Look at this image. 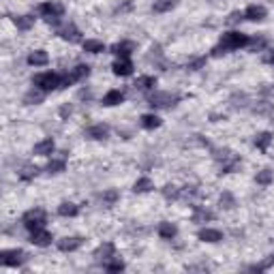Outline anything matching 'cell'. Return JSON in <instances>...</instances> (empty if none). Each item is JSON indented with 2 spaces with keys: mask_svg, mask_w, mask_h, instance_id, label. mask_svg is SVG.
I'll return each mask as SVG.
<instances>
[{
  "mask_svg": "<svg viewBox=\"0 0 274 274\" xmlns=\"http://www.w3.org/2000/svg\"><path fill=\"white\" fill-rule=\"evenodd\" d=\"M249 43H251V37L244 35V32H236V30L223 32L219 45L212 49V58H221V56L227 54V52H236V49L249 47Z\"/></svg>",
  "mask_w": 274,
  "mask_h": 274,
  "instance_id": "obj_1",
  "label": "cell"
},
{
  "mask_svg": "<svg viewBox=\"0 0 274 274\" xmlns=\"http://www.w3.org/2000/svg\"><path fill=\"white\" fill-rule=\"evenodd\" d=\"M60 80H63V75L47 71V73H39V75H35L32 84H35L37 88H41L43 92H52V90H56V88H60Z\"/></svg>",
  "mask_w": 274,
  "mask_h": 274,
  "instance_id": "obj_2",
  "label": "cell"
},
{
  "mask_svg": "<svg viewBox=\"0 0 274 274\" xmlns=\"http://www.w3.org/2000/svg\"><path fill=\"white\" fill-rule=\"evenodd\" d=\"M45 223H47V214H45V210H41V208H32V210L24 212V216H21V225L26 229H30V232L43 227Z\"/></svg>",
  "mask_w": 274,
  "mask_h": 274,
  "instance_id": "obj_3",
  "label": "cell"
},
{
  "mask_svg": "<svg viewBox=\"0 0 274 274\" xmlns=\"http://www.w3.org/2000/svg\"><path fill=\"white\" fill-rule=\"evenodd\" d=\"M28 261V255L21 249H7L0 253V264L7 268H20Z\"/></svg>",
  "mask_w": 274,
  "mask_h": 274,
  "instance_id": "obj_4",
  "label": "cell"
},
{
  "mask_svg": "<svg viewBox=\"0 0 274 274\" xmlns=\"http://www.w3.org/2000/svg\"><path fill=\"white\" fill-rule=\"evenodd\" d=\"M88 75H90V66H88V64H77V66H73V69L69 71V73H64V75H63V80H60V88H69V86H73L75 82L86 80Z\"/></svg>",
  "mask_w": 274,
  "mask_h": 274,
  "instance_id": "obj_5",
  "label": "cell"
},
{
  "mask_svg": "<svg viewBox=\"0 0 274 274\" xmlns=\"http://www.w3.org/2000/svg\"><path fill=\"white\" fill-rule=\"evenodd\" d=\"M176 101H178V97L171 92H154V94H150L148 103L154 109H167V107H174Z\"/></svg>",
  "mask_w": 274,
  "mask_h": 274,
  "instance_id": "obj_6",
  "label": "cell"
},
{
  "mask_svg": "<svg viewBox=\"0 0 274 274\" xmlns=\"http://www.w3.org/2000/svg\"><path fill=\"white\" fill-rule=\"evenodd\" d=\"M39 13L45 20H60L64 15V7L60 2H56V0H52V2H41L39 4Z\"/></svg>",
  "mask_w": 274,
  "mask_h": 274,
  "instance_id": "obj_7",
  "label": "cell"
},
{
  "mask_svg": "<svg viewBox=\"0 0 274 274\" xmlns=\"http://www.w3.org/2000/svg\"><path fill=\"white\" fill-rule=\"evenodd\" d=\"M58 37L64 39V41H69V43H80L82 41V32L77 30V26L71 24V21L58 28Z\"/></svg>",
  "mask_w": 274,
  "mask_h": 274,
  "instance_id": "obj_8",
  "label": "cell"
},
{
  "mask_svg": "<svg viewBox=\"0 0 274 274\" xmlns=\"http://www.w3.org/2000/svg\"><path fill=\"white\" fill-rule=\"evenodd\" d=\"M52 233L47 232V229L39 227V229H32L30 232V242L35 244V247H49L52 244Z\"/></svg>",
  "mask_w": 274,
  "mask_h": 274,
  "instance_id": "obj_9",
  "label": "cell"
},
{
  "mask_svg": "<svg viewBox=\"0 0 274 274\" xmlns=\"http://www.w3.org/2000/svg\"><path fill=\"white\" fill-rule=\"evenodd\" d=\"M84 244V238L82 236H66L63 240H58V249L63 251V253H73Z\"/></svg>",
  "mask_w": 274,
  "mask_h": 274,
  "instance_id": "obj_10",
  "label": "cell"
},
{
  "mask_svg": "<svg viewBox=\"0 0 274 274\" xmlns=\"http://www.w3.org/2000/svg\"><path fill=\"white\" fill-rule=\"evenodd\" d=\"M111 71H114V75H118V77H128L133 73V63L128 58H118L114 64H111Z\"/></svg>",
  "mask_w": 274,
  "mask_h": 274,
  "instance_id": "obj_11",
  "label": "cell"
},
{
  "mask_svg": "<svg viewBox=\"0 0 274 274\" xmlns=\"http://www.w3.org/2000/svg\"><path fill=\"white\" fill-rule=\"evenodd\" d=\"M133 52H135V43H131V41H120V43L111 45V54L118 56V58H128Z\"/></svg>",
  "mask_w": 274,
  "mask_h": 274,
  "instance_id": "obj_12",
  "label": "cell"
},
{
  "mask_svg": "<svg viewBox=\"0 0 274 274\" xmlns=\"http://www.w3.org/2000/svg\"><path fill=\"white\" fill-rule=\"evenodd\" d=\"M197 238L201 240V242H210V244H214V242H221V240H223V233L219 232V229L204 227V229H199V232H197Z\"/></svg>",
  "mask_w": 274,
  "mask_h": 274,
  "instance_id": "obj_13",
  "label": "cell"
},
{
  "mask_svg": "<svg viewBox=\"0 0 274 274\" xmlns=\"http://www.w3.org/2000/svg\"><path fill=\"white\" fill-rule=\"evenodd\" d=\"M266 15H268V11L261 4H251L244 11V20H249V21H261V20H266Z\"/></svg>",
  "mask_w": 274,
  "mask_h": 274,
  "instance_id": "obj_14",
  "label": "cell"
},
{
  "mask_svg": "<svg viewBox=\"0 0 274 274\" xmlns=\"http://www.w3.org/2000/svg\"><path fill=\"white\" fill-rule=\"evenodd\" d=\"M92 255H94V259H99V261H101V259H103V261H109L111 257H116V247H114L111 242H103L97 251H94Z\"/></svg>",
  "mask_w": 274,
  "mask_h": 274,
  "instance_id": "obj_15",
  "label": "cell"
},
{
  "mask_svg": "<svg viewBox=\"0 0 274 274\" xmlns=\"http://www.w3.org/2000/svg\"><path fill=\"white\" fill-rule=\"evenodd\" d=\"M49 63V56L45 49H35V52L28 54V64L30 66H45Z\"/></svg>",
  "mask_w": 274,
  "mask_h": 274,
  "instance_id": "obj_16",
  "label": "cell"
},
{
  "mask_svg": "<svg viewBox=\"0 0 274 274\" xmlns=\"http://www.w3.org/2000/svg\"><path fill=\"white\" fill-rule=\"evenodd\" d=\"M54 148H56L54 139L52 137H45V139H41L39 144H35V154L37 156H49V154L54 152Z\"/></svg>",
  "mask_w": 274,
  "mask_h": 274,
  "instance_id": "obj_17",
  "label": "cell"
},
{
  "mask_svg": "<svg viewBox=\"0 0 274 274\" xmlns=\"http://www.w3.org/2000/svg\"><path fill=\"white\" fill-rule=\"evenodd\" d=\"M109 135V126L107 125H92L90 128H88V137L90 139H97V142H103V139H107Z\"/></svg>",
  "mask_w": 274,
  "mask_h": 274,
  "instance_id": "obj_18",
  "label": "cell"
},
{
  "mask_svg": "<svg viewBox=\"0 0 274 274\" xmlns=\"http://www.w3.org/2000/svg\"><path fill=\"white\" fill-rule=\"evenodd\" d=\"M156 233H159V238H163V240H174L178 236V227L174 225V223L163 221L159 225V229H156Z\"/></svg>",
  "mask_w": 274,
  "mask_h": 274,
  "instance_id": "obj_19",
  "label": "cell"
},
{
  "mask_svg": "<svg viewBox=\"0 0 274 274\" xmlns=\"http://www.w3.org/2000/svg\"><path fill=\"white\" fill-rule=\"evenodd\" d=\"M122 101H125V92L122 90H109V92H105V97L101 103L105 105V107H114V105H120Z\"/></svg>",
  "mask_w": 274,
  "mask_h": 274,
  "instance_id": "obj_20",
  "label": "cell"
},
{
  "mask_svg": "<svg viewBox=\"0 0 274 274\" xmlns=\"http://www.w3.org/2000/svg\"><path fill=\"white\" fill-rule=\"evenodd\" d=\"M43 99H45V92H43L41 88H37V86L24 94V103L26 105H39V103H43Z\"/></svg>",
  "mask_w": 274,
  "mask_h": 274,
  "instance_id": "obj_21",
  "label": "cell"
},
{
  "mask_svg": "<svg viewBox=\"0 0 274 274\" xmlns=\"http://www.w3.org/2000/svg\"><path fill=\"white\" fill-rule=\"evenodd\" d=\"M193 208V221L195 223H206V221H212L214 219V212L201 208V206H191Z\"/></svg>",
  "mask_w": 274,
  "mask_h": 274,
  "instance_id": "obj_22",
  "label": "cell"
},
{
  "mask_svg": "<svg viewBox=\"0 0 274 274\" xmlns=\"http://www.w3.org/2000/svg\"><path fill=\"white\" fill-rule=\"evenodd\" d=\"M58 214L64 216V219L77 216V214H80V206H77V204H71V201H64V204L58 206Z\"/></svg>",
  "mask_w": 274,
  "mask_h": 274,
  "instance_id": "obj_23",
  "label": "cell"
},
{
  "mask_svg": "<svg viewBox=\"0 0 274 274\" xmlns=\"http://www.w3.org/2000/svg\"><path fill=\"white\" fill-rule=\"evenodd\" d=\"M161 125H163V120L156 114H144L142 116V126L146 128V131H154V128H159Z\"/></svg>",
  "mask_w": 274,
  "mask_h": 274,
  "instance_id": "obj_24",
  "label": "cell"
},
{
  "mask_svg": "<svg viewBox=\"0 0 274 274\" xmlns=\"http://www.w3.org/2000/svg\"><path fill=\"white\" fill-rule=\"evenodd\" d=\"M133 86H135L137 90H152L156 86V77L154 75H142V77H137V82L133 84Z\"/></svg>",
  "mask_w": 274,
  "mask_h": 274,
  "instance_id": "obj_25",
  "label": "cell"
},
{
  "mask_svg": "<svg viewBox=\"0 0 274 274\" xmlns=\"http://www.w3.org/2000/svg\"><path fill=\"white\" fill-rule=\"evenodd\" d=\"M270 144H272V133H257L255 135V146L261 150V152H268V148H270Z\"/></svg>",
  "mask_w": 274,
  "mask_h": 274,
  "instance_id": "obj_26",
  "label": "cell"
},
{
  "mask_svg": "<svg viewBox=\"0 0 274 274\" xmlns=\"http://www.w3.org/2000/svg\"><path fill=\"white\" fill-rule=\"evenodd\" d=\"M212 154H214V161H219V163H229V161H233V159H238L236 154L232 152L229 148H216V150H212Z\"/></svg>",
  "mask_w": 274,
  "mask_h": 274,
  "instance_id": "obj_27",
  "label": "cell"
},
{
  "mask_svg": "<svg viewBox=\"0 0 274 274\" xmlns=\"http://www.w3.org/2000/svg\"><path fill=\"white\" fill-rule=\"evenodd\" d=\"M82 45H84V52H88V54H101V52H105L103 41H97V39H86Z\"/></svg>",
  "mask_w": 274,
  "mask_h": 274,
  "instance_id": "obj_28",
  "label": "cell"
},
{
  "mask_svg": "<svg viewBox=\"0 0 274 274\" xmlns=\"http://www.w3.org/2000/svg\"><path fill=\"white\" fill-rule=\"evenodd\" d=\"M20 180H24V182H30V180H35V178L39 176V167L37 165H24L20 169Z\"/></svg>",
  "mask_w": 274,
  "mask_h": 274,
  "instance_id": "obj_29",
  "label": "cell"
},
{
  "mask_svg": "<svg viewBox=\"0 0 274 274\" xmlns=\"http://www.w3.org/2000/svg\"><path fill=\"white\" fill-rule=\"evenodd\" d=\"M15 26H18V30H21V32L30 30V28L35 26V15H18V18H15Z\"/></svg>",
  "mask_w": 274,
  "mask_h": 274,
  "instance_id": "obj_30",
  "label": "cell"
},
{
  "mask_svg": "<svg viewBox=\"0 0 274 274\" xmlns=\"http://www.w3.org/2000/svg\"><path fill=\"white\" fill-rule=\"evenodd\" d=\"M176 4H178V0H154L152 11L154 13H167V11H171Z\"/></svg>",
  "mask_w": 274,
  "mask_h": 274,
  "instance_id": "obj_31",
  "label": "cell"
},
{
  "mask_svg": "<svg viewBox=\"0 0 274 274\" xmlns=\"http://www.w3.org/2000/svg\"><path fill=\"white\" fill-rule=\"evenodd\" d=\"M272 180H274L272 169H261V171H257V176H255V182L259 184V187H270Z\"/></svg>",
  "mask_w": 274,
  "mask_h": 274,
  "instance_id": "obj_32",
  "label": "cell"
},
{
  "mask_svg": "<svg viewBox=\"0 0 274 274\" xmlns=\"http://www.w3.org/2000/svg\"><path fill=\"white\" fill-rule=\"evenodd\" d=\"M180 191L182 189H178L176 184H167V187L161 189V193H163V197L167 201H176V199H180Z\"/></svg>",
  "mask_w": 274,
  "mask_h": 274,
  "instance_id": "obj_33",
  "label": "cell"
},
{
  "mask_svg": "<svg viewBox=\"0 0 274 274\" xmlns=\"http://www.w3.org/2000/svg\"><path fill=\"white\" fill-rule=\"evenodd\" d=\"M45 169H47V174H63L66 169V163H64V159H52Z\"/></svg>",
  "mask_w": 274,
  "mask_h": 274,
  "instance_id": "obj_34",
  "label": "cell"
},
{
  "mask_svg": "<svg viewBox=\"0 0 274 274\" xmlns=\"http://www.w3.org/2000/svg\"><path fill=\"white\" fill-rule=\"evenodd\" d=\"M152 189H154V184L150 178H139V180L133 184V191L135 193H148V191H152Z\"/></svg>",
  "mask_w": 274,
  "mask_h": 274,
  "instance_id": "obj_35",
  "label": "cell"
},
{
  "mask_svg": "<svg viewBox=\"0 0 274 274\" xmlns=\"http://www.w3.org/2000/svg\"><path fill=\"white\" fill-rule=\"evenodd\" d=\"M118 199H120V195H118V191H114V189L101 193V204H103V206H114Z\"/></svg>",
  "mask_w": 274,
  "mask_h": 274,
  "instance_id": "obj_36",
  "label": "cell"
},
{
  "mask_svg": "<svg viewBox=\"0 0 274 274\" xmlns=\"http://www.w3.org/2000/svg\"><path fill=\"white\" fill-rule=\"evenodd\" d=\"M268 47V39L264 37H259V39H251V43H249V49L251 52H264V49Z\"/></svg>",
  "mask_w": 274,
  "mask_h": 274,
  "instance_id": "obj_37",
  "label": "cell"
},
{
  "mask_svg": "<svg viewBox=\"0 0 274 274\" xmlns=\"http://www.w3.org/2000/svg\"><path fill=\"white\" fill-rule=\"evenodd\" d=\"M247 101H249V97L244 92H236L232 99H229V103H232L233 107H247Z\"/></svg>",
  "mask_w": 274,
  "mask_h": 274,
  "instance_id": "obj_38",
  "label": "cell"
},
{
  "mask_svg": "<svg viewBox=\"0 0 274 274\" xmlns=\"http://www.w3.org/2000/svg\"><path fill=\"white\" fill-rule=\"evenodd\" d=\"M255 114H259V116H266V114H270L272 111V103H268V101H259V103L253 107Z\"/></svg>",
  "mask_w": 274,
  "mask_h": 274,
  "instance_id": "obj_39",
  "label": "cell"
},
{
  "mask_svg": "<svg viewBox=\"0 0 274 274\" xmlns=\"http://www.w3.org/2000/svg\"><path fill=\"white\" fill-rule=\"evenodd\" d=\"M105 270L107 272H122L125 270V264H122L120 259H114V257H111L107 264H105Z\"/></svg>",
  "mask_w": 274,
  "mask_h": 274,
  "instance_id": "obj_40",
  "label": "cell"
},
{
  "mask_svg": "<svg viewBox=\"0 0 274 274\" xmlns=\"http://www.w3.org/2000/svg\"><path fill=\"white\" fill-rule=\"evenodd\" d=\"M233 206H236V199H233V195H232V193H223V195H221V208L232 210Z\"/></svg>",
  "mask_w": 274,
  "mask_h": 274,
  "instance_id": "obj_41",
  "label": "cell"
},
{
  "mask_svg": "<svg viewBox=\"0 0 274 274\" xmlns=\"http://www.w3.org/2000/svg\"><path fill=\"white\" fill-rule=\"evenodd\" d=\"M242 20H244V13H240V11H233V13H229V18L225 20V24H227V26H236V24H240Z\"/></svg>",
  "mask_w": 274,
  "mask_h": 274,
  "instance_id": "obj_42",
  "label": "cell"
},
{
  "mask_svg": "<svg viewBox=\"0 0 274 274\" xmlns=\"http://www.w3.org/2000/svg\"><path fill=\"white\" fill-rule=\"evenodd\" d=\"M204 66H206V58H195L187 64V69L189 71H199V69H204Z\"/></svg>",
  "mask_w": 274,
  "mask_h": 274,
  "instance_id": "obj_43",
  "label": "cell"
},
{
  "mask_svg": "<svg viewBox=\"0 0 274 274\" xmlns=\"http://www.w3.org/2000/svg\"><path fill=\"white\" fill-rule=\"evenodd\" d=\"M58 114H60V118H63V120H69V116H71V114H73V107H71V105H69V103H64V105H63V107H60V109H58Z\"/></svg>",
  "mask_w": 274,
  "mask_h": 274,
  "instance_id": "obj_44",
  "label": "cell"
},
{
  "mask_svg": "<svg viewBox=\"0 0 274 274\" xmlns=\"http://www.w3.org/2000/svg\"><path fill=\"white\" fill-rule=\"evenodd\" d=\"M261 58H264V63H266V64H274V49H266Z\"/></svg>",
  "mask_w": 274,
  "mask_h": 274,
  "instance_id": "obj_45",
  "label": "cell"
}]
</instances>
